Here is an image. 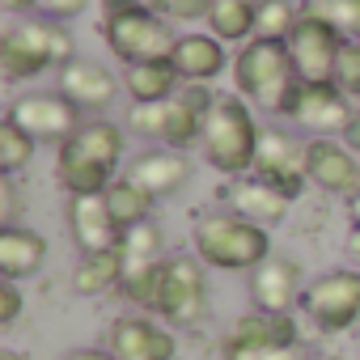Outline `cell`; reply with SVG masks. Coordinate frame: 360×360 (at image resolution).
Here are the masks:
<instances>
[{
    "label": "cell",
    "mask_w": 360,
    "mask_h": 360,
    "mask_svg": "<svg viewBox=\"0 0 360 360\" xmlns=\"http://www.w3.org/2000/svg\"><path fill=\"white\" fill-rule=\"evenodd\" d=\"M165 115H169V102H157V106H131L127 127H131L136 136L161 140V136H165Z\"/></svg>",
    "instance_id": "cell-34"
},
{
    "label": "cell",
    "mask_w": 360,
    "mask_h": 360,
    "mask_svg": "<svg viewBox=\"0 0 360 360\" xmlns=\"http://www.w3.org/2000/svg\"><path fill=\"white\" fill-rule=\"evenodd\" d=\"M225 360H305L301 343L297 347H280V343H250V347H221Z\"/></svg>",
    "instance_id": "cell-36"
},
{
    "label": "cell",
    "mask_w": 360,
    "mask_h": 360,
    "mask_svg": "<svg viewBox=\"0 0 360 360\" xmlns=\"http://www.w3.org/2000/svg\"><path fill=\"white\" fill-rule=\"evenodd\" d=\"M343 144L360 153V102H356V115H352V123H347V131H343Z\"/></svg>",
    "instance_id": "cell-43"
},
{
    "label": "cell",
    "mask_w": 360,
    "mask_h": 360,
    "mask_svg": "<svg viewBox=\"0 0 360 360\" xmlns=\"http://www.w3.org/2000/svg\"><path fill=\"white\" fill-rule=\"evenodd\" d=\"M119 250H123L127 263H157L161 259V229L153 221H140L136 229H123Z\"/></svg>",
    "instance_id": "cell-32"
},
{
    "label": "cell",
    "mask_w": 360,
    "mask_h": 360,
    "mask_svg": "<svg viewBox=\"0 0 360 360\" xmlns=\"http://www.w3.org/2000/svg\"><path fill=\"white\" fill-rule=\"evenodd\" d=\"M72 34L60 22H13L0 34V77L9 85L72 64Z\"/></svg>",
    "instance_id": "cell-3"
},
{
    "label": "cell",
    "mask_w": 360,
    "mask_h": 360,
    "mask_svg": "<svg viewBox=\"0 0 360 360\" xmlns=\"http://www.w3.org/2000/svg\"><path fill=\"white\" fill-rule=\"evenodd\" d=\"M123 85L131 94V106H157V102H169L183 89V77H178V68L169 60H144V64L127 68Z\"/></svg>",
    "instance_id": "cell-23"
},
{
    "label": "cell",
    "mask_w": 360,
    "mask_h": 360,
    "mask_svg": "<svg viewBox=\"0 0 360 360\" xmlns=\"http://www.w3.org/2000/svg\"><path fill=\"white\" fill-rule=\"evenodd\" d=\"M81 110L64 98V94H22V98H13V106H9V115L5 119H13L22 131H30L39 144H64L77 127H81V119H77Z\"/></svg>",
    "instance_id": "cell-11"
},
{
    "label": "cell",
    "mask_w": 360,
    "mask_h": 360,
    "mask_svg": "<svg viewBox=\"0 0 360 360\" xmlns=\"http://www.w3.org/2000/svg\"><path fill=\"white\" fill-rule=\"evenodd\" d=\"M56 178L68 195H106V187L115 183V169L89 157L85 148H77L72 140H64L56 153Z\"/></svg>",
    "instance_id": "cell-20"
},
{
    "label": "cell",
    "mask_w": 360,
    "mask_h": 360,
    "mask_svg": "<svg viewBox=\"0 0 360 360\" xmlns=\"http://www.w3.org/2000/svg\"><path fill=\"white\" fill-rule=\"evenodd\" d=\"M259 131L250 102L242 94H225L217 98V106L204 115V161L229 178H242L255 169V153H259Z\"/></svg>",
    "instance_id": "cell-1"
},
{
    "label": "cell",
    "mask_w": 360,
    "mask_h": 360,
    "mask_svg": "<svg viewBox=\"0 0 360 360\" xmlns=\"http://www.w3.org/2000/svg\"><path fill=\"white\" fill-rule=\"evenodd\" d=\"M301 9L292 0H259V18H255V39L267 43H288V34L297 30Z\"/></svg>",
    "instance_id": "cell-29"
},
{
    "label": "cell",
    "mask_w": 360,
    "mask_h": 360,
    "mask_svg": "<svg viewBox=\"0 0 360 360\" xmlns=\"http://www.w3.org/2000/svg\"><path fill=\"white\" fill-rule=\"evenodd\" d=\"M157 314L169 326H195L208 318V280L200 255H174L161 267V297Z\"/></svg>",
    "instance_id": "cell-6"
},
{
    "label": "cell",
    "mask_w": 360,
    "mask_h": 360,
    "mask_svg": "<svg viewBox=\"0 0 360 360\" xmlns=\"http://www.w3.org/2000/svg\"><path fill=\"white\" fill-rule=\"evenodd\" d=\"M161 267H165V259H157V263H127V267H123L119 288H123V297H127L136 309H153V314H157V297H161Z\"/></svg>",
    "instance_id": "cell-28"
},
{
    "label": "cell",
    "mask_w": 360,
    "mask_h": 360,
    "mask_svg": "<svg viewBox=\"0 0 360 360\" xmlns=\"http://www.w3.org/2000/svg\"><path fill=\"white\" fill-rule=\"evenodd\" d=\"M47 263V238L22 225L0 229V276L5 280H26Z\"/></svg>",
    "instance_id": "cell-22"
},
{
    "label": "cell",
    "mask_w": 360,
    "mask_h": 360,
    "mask_svg": "<svg viewBox=\"0 0 360 360\" xmlns=\"http://www.w3.org/2000/svg\"><path fill=\"white\" fill-rule=\"evenodd\" d=\"M347 255H352V267L360 271V225H352V233H347Z\"/></svg>",
    "instance_id": "cell-44"
},
{
    "label": "cell",
    "mask_w": 360,
    "mask_h": 360,
    "mask_svg": "<svg viewBox=\"0 0 360 360\" xmlns=\"http://www.w3.org/2000/svg\"><path fill=\"white\" fill-rule=\"evenodd\" d=\"M0 360H30L26 352H18V347H5V352H0Z\"/></svg>",
    "instance_id": "cell-46"
},
{
    "label": "cell",
    "mask_w": 360,
    "mask_h": 360,
    "mask_svg": "<svg viewBox=\"0 0 360 360\" xmlns=\"http://www.w3.org/2000/svg\"><path fill=\"white\" fill-rule=\"evenodd\" d=\"M106 347L119 356V360H174L178 343L165 326H157L153 318H140V314H123L110 322V335H106Z\"/></svg>",
    "instance_id": "cell-13"
},
{
    "label": "cell",
    "mask_w": 360,
    "mask_h": 360,
    "mask_svg": "<svg viewBox=\"0 0 360 360\" xmlns=\"http://www.w3.org/2000/svg\"><path fill=\"white\" fill-rule=\"evenodd\" d=\"M301 292H305V276L301 263L292 259H267L250 271V301L263 314H292Z\"/></svg>",
    "instance_id": "cell-15"
},
{
    "label": "cell",
    "mask_w": 360,
    "mask_h": 360,
    "mask_svg": "<svg viewBox=\"0 0 360 360\" xmlns=\"http://www.w3.org/2000/svg\"><path fill=\"white\" fill-rule=\"evenodd\" d=\"M60 94H64L77 110H106V106L115 102V94H119V81H115V72H110L106 64L77 56L72 64L60 68Z\"/></svg>",
    "instance_id": "cell-16"
},
{
    "label": "cell",
    "mask_w": 360,
    "mask_h": 360,
    "mask_svg": "<svg viewBox=\"0 0 360 360\" xmlns=\"http://www.w3.org/2000/svg\"><path fill=\"white\" fill-rule=\"evenodd\" d=\"M280 115L292 119L297 127L314 131V136H335V131L343 136L352 115H356V106L335 81H297Z\"/></svg>",
    "instance_id": "cell-8"
},
{
    "label": "cell",
    "mask_w": 360,
    "mask_h": 360,
    "mask_svg": "<svg viewBox=\"0 0 360 360\" xmlns=\"http://www.w3.org/2000/svg\"><path fill=\"white\" fill-rule=\"evenodd\" d=\"M64 360H119L110 347H77V352H68Z\"/></svg>",
    "instance_id": "cell-42"
},
{
    "label": "cell",
    "mask_w": 360,
    "mask_h": 360,
    "mask_svg": "<svg viewBox=\"0 0 360 360\" xmlns=\"http://www.w3.org/2000/svg\"><path fill=\"white\" fill-rule=\"evenodd\" d=\"M255 18H259V0H212L208 34H217L221 43H250Z\"/></svg>",
    "instance_id": "cell-25"
},
{
    "label": "cell",
    "mask_w": 360,
    "mask_h": 360,
    "mask_svg": "<svg viewBox=\"0 0 360 360\" xmlns=\"http://www.w3.org/2000/svg\"><path fill=\"white\" fill-rule=\"evenodd\" d=\"M195 255L221 271H255L271 259V238L263 225L238 212H208L195 221Z\"/></svg>",
    "instance_id": "cell-2"
},
{
    "label": "cell",
    "mask_w": 360,
    "mask_h": 360,
    "mask_svg": "<svg viewBox=\"0 0 360 360\" xmlns=\"http://www.w3.org/2000/svg\"><path fill=\"white\" fill-rule=\"evenodd\" d=\"M174 22H165L161 13H131V9H106L102 18V39L106 47L131 68L144 60H169L178 34L169 30Z\"/></svg>",
    "instance_id": "cell-5"
},
{
    "label": "cell",
    "mask_w": 360,
    "mask_h": 360,
    "mask_svg": "<svg viewBox=\"0 0 360 360\" xmlns=\"http://www.w3.org/2000/svg\"><path fill=\"white\" fill-rule=\"evenodd\" d=\"M123 267H127V259H123V250H119V246H115V250L81 255V263L72 267V288H77L81 297H102L106 288H119Z\"/></svg>",
    "instance_id": "cell-24"
},
{
    "label": "cell",
    "mask_w": 360,
    "mask_h": 360,
    "mask_svg": "<svg viewBox=\"0 0 360 360\" xmlns=\"http://www.w3.org/2000/svg\"><path fill=\"white\" fill-rule=\"evenodd\" d=\"M169 64L178 68V77H183V81L212 85L229 68V56H225V43L217 34H178L174 51H169Z\"/></svg>",
    "instance_id": "cell-19"
},
{
    "label": "cell",
    "mask_w": 360,
    "mask_h": 360,
    "mask_svg": "<svg viewBox=\"0 0 360 360\" xmlns=\"http://www.w3.org/2000/svg\"><path fill=\"white\" fill-rule=\"evenodd\" d=\"M127 178H131L136 187H144L153 200H165V195H174V191L187 187L191 161L178 153V148H153V153H140L127 165Z\"/></svg>",
    "instance_id": "cell-18"
},
{
    "label": "cell",
    "mask_w": 360,
    "mask_h": 360,
    "mask_svg": "<svg viewBox=\"0 0 360 360\" xmlns=\"http://www.w3.org/2000/svg\"><path fill=\"white\" fill-rule=\"evenodd\" d=\"M250 343H280V347H297L301 343V326L292 314H242L229 330L221 347H250Z\"/></svg>",
    "instance_id": "cell-21"
},
{
    "label": "cell",
    "mask_w": 360,
    "mask_h": 360,
    "mask_svg": "<svg viewBox=\"0 0 360 360\" xmlns=\"http://www.w3.org/2000/svg\"><path fill=\"white\" fill-rule=\"evenodd\" d=\"M68 233L81 246V255L115 250L123 242V229H119L106 195H72L68 200Z\"/></svg>",
    "instance_id": "cell-14"
},
{
    "label": "cell",
    "mask_w": 360,
    "mask_h": 360,
    "mask_svg": "<svg viewBox=\"0 0 360 360\" xmlns=\"http://www.w3.org/2000/svg\"><path fill=\"white\" fill-rule=\"evenodd\" d=\"M347 208H352V221L360 225V195H352V200H347Z\"/></svg>",
    "instance_id": "cell-47"
},
{
    "label": "cell",
    "mask_w": 360,
    "mask_h": 360,
    "mask_svg": "<svg viewBox=\"0 0 360 360\" xmlns=\"http://www.w3.org/2000/svg\"><path fill=\"white\" fill-rule=\"evenodd\" d=\"M352 102H360V43H343L339 60H335V77H330Z\"/></svg>",
    "instance_id": "cell-33"
},
{
    "label": "cell",
    "mask_w": 360,
    "mask_h": 360,
    "mask_svg": "<svg viewBox=\"0 0 360 360\" xmlns=\"http://www.w3.org/2000/svg\"><path fill=\"white\" fill-rule=\"evenodd\" d=\"M0 5H5L9 13H34V9H39V0H0Z\"/></svg>",
    "instance_id": "cell-45"
},
{
    "label": "cell",
    "mask_w": 360,
    "mask_h": 360,
    "mask_svg": "<svg viewBox=\"0 0 360 360\" xmlns=\"http://www.w3.org/2000/svg\"><path fill=\"white\" fill-rule=\"evenodd\" d=\"M301 305L314 318V326L326 330V335L356 326L360 322V271L356 267H335V271L318 276L314 284H305Z\"/></svg>",
    "instance_id": "cell-9"
},
{
    "label": "cell",
    "mask_w": 360,
    "mask_h": 360,
    "mask_svg": "<svg viewBox=\"0 0 360 360\" xmlns=\"http://www.w3.org/2000/svg\"><path fill=\"white\" fill-rule=\"evenodd\" d=\"M34 148H39V140H34L30 131H22L13 119L0 123V174H18V169H26L30 157H34Z\"/></svg>",
    "instance_id": "cell-31"
},
{
    "label": "cell",
    "mask_w": 360,
    "mask_h": 360,
    "mask_svg": "<svg viewBox=\"0 0 360 360\" xmlns=\"http://www.w3.org/2000/svg\"><path fill=\"white\" fill-rule=\"evenodd\" d=\"M322 13L339 26V34L347 43H360V0H326Z\"/></svg>",
    "instance_id": "cell-35"
},
{
    "label": "cell",
    "mask_w": 360,
    "mask_h": 360,
    "mask_svg": "<svg viewBox=\"0 0 360 360\" xmlns=\"http://www.w3.org/2000/svg\"><path fill=\"white\" fill-rule=\"evenodd\" d=\"M106 9H131V13H165V0H106Z\"/></svg>",
    "instance_id": "cell-41"
},
{
    "label": "cell",
    "mask_w": 360,
    "mask_h": 360,
    "mask_svg": "<svg viewBox=\"0 0 360 360\" xmlns=\"http://www.w3.org/2000/svg\"><path fill=\"white\" fill-rule=\"evenodd\" d=\"M22 318V292H18V280H5L0 284V326H13Z\"/></svg>",
    "instance_id": "cell-39"
},
{
    "label": "cell",
    "mask_w": 360,
    "mask_h": 360,
    "mask_svg": "<svg viewBox=\"0 0 360 360\" xmlns=\"http://www.w3.org/2000/svg\"><path fill=\"white\" fill-rule=\"evenodd\" d=\"M318 360H343V356H318Z\"/></svg>",
    "instance_id": "cell-48"
},
{
    "label": "cell",
    "mask_w": 360,
    "mask_h": 360,
    "mask_svg": "<svg viewBox=\"0 0 360 360\" xmlns=\"http://www.w3.org/2000/svg\"><path fill=\"white\" fill-rule=\"evenodd\" d=\"M212 13V0H165V22L174 26H187V22H204Z\"/></svg>",
    "instance_id": "cell-37"
},
{
    "label": "cell",
    "mask_w": 360,
    "mask_h": 360,
    "mask_svg": "<svg viewBox=\"0 0 360 360\" xmlns=\"http://www.w3.org/2000/svg\"><path fill=\"white\" fill-rule=\"evenodd\" d=\"M18 212H22L18 183H13V174H5V178H0V221H5V225H18Z\"/></svg>",
    "instance_id": "cell-40"
},
{
    "label": "cell",
    "mask_w": 360,
    "mask_h": 360,
    "mask_svg": "<svg viewBox=\"0 0 360 360\" xmlns=\"http://www.w3.org/2000/svg\"><path fill=\"white\" fill-rule=\"evenodd\" d=\"M225 195H229V212H238V217H246V221H255V225H263V229L280 225V221L288 217V204H292L280 187H271L267 178H259V174L233 178Z\"/></svg>",
    "instance_id": "cell-17"
},
{
    "label": "cell",
    "mask_w": 360,
    "mask_h": 360,
    "mask_svg": "<svg viewBox=\"0 0 360 360\" xmlns=\"http://www.w3.org/2000/svg\"><path fill=\"white\" fill-rule=\"evenodd\" d=\"M106 204H110L119 229H136L140 221H153V204H157V200L123 174V178H115V183L106 187Z\"/></svg>",
    "instance_id": "cell-26"
},
{
    "label": "cell",
    "mask_w": 360,
    "mask_h": 360,
    "mask_svg": "<svg viewBox=\"0 0 360 360\" xmlns=\"http://www.w3.org/2000/svg\"><path fill=\"white\" fill-rule=\"evenodd\" d=\"M200 136H204V115L174 94V98H169V115H165V136H161V144H169V148L183 153V148L195 144Z\"/></svg>",
    "instance_id": "cell-30"
},
{
    "label": "cell",
    "mask_w": 360,
    "mask_h": 360,
    "mask_svg": "<svg viewBox=\"0 0 360 360\" xmlns=\"http://www.w3.org/2000/svg\"><path fill=\"white\" fill-rule=\"evenodd\" d=\"M305 169H309V183H318L322 191L330 195H360V161H356V148L330 140V136H314L309 140V157H305Z\"/></svg>",
    "instance_id": "cell-12"
},
{
    "label": "cell",
    "mask_w": 360,
    "mask_h": 360,
    "mask_svg": "<svg viewBox=\"0 0 360 360\" xmlns=\"http://www.w3.org/2000/svg\"><path fill=\"white\" fill-rule=\"evenodd\" d=\"M77 148H85L89 157H98L102 165H119V157H123V131L115 127V123H106V119H89V123H81L72 136H68Z\"/></svg>",
    "instance_id": "cell-27"
},
{
    "label": "cell",
    "mask_w": 360,
    "mask_h": 360,
    "mask_svg": "<svg viewBox=\"0 0 360 360\" xmlns=\"http://www.w3.org/2000/svg\"><path fill=\"white\" fill-rule=\"evenodd\" d=\"M305 157H309V140L292 136L288 127H263L259 131V153H255V174L267 178L271 187H280L288 200H297L305 191Z\"/></svg>",
    "instance_id": "cell-10"
},
{
    "label": "cell",
    "mask_w": 360,
    "mask_h": 360,
    "mask_svg": "<svg viewBox=\"0 0 360 360\" xmlns=\"http://www.w3.org/2000/svg\"><path fill=\"white\" fill-rule=\"evenodd\" d=\"M343 43H347V39H343L339 26L322 13V5L301 9V22H297V30L288 34V56H292L297 77H301V81H330Z\"/></svg>",
    "instance_id": "cell-7"
},
{
    "label": "cell",
    "mask_w": 360,
    "mask_h": 360,
    "mask_svg": "<svg viewBox=\"0 0 360 360\" xmlns=\"http://www.w3.org/2000/svg\"><path fill=\"white\" fill-rule=\"evenodd\" d=\"M233 81H238V94L246 102H255L259 110H271L280 115L292 85L301 81L297 68H292V56H288V43H267V39H250L238 60H233Z\"/></svg>",
    "instance_id": "cell-4"
},
{
    "label": "cell",
    "mask_w": 360,
    "mask_h": 360,
    "mask_svg": "<svg viewBox=\"0 0 360 360\" xmlns=\"http://www.w3.org/2000/svg\"><path fill=\"white\" fill-rule=\"evenodd\" d=\"M85 5L89 0H39V13L47 22H72V18L85 13Z\"/></svg>",
    "instance_id": "cell-38"
}]
</instances>
